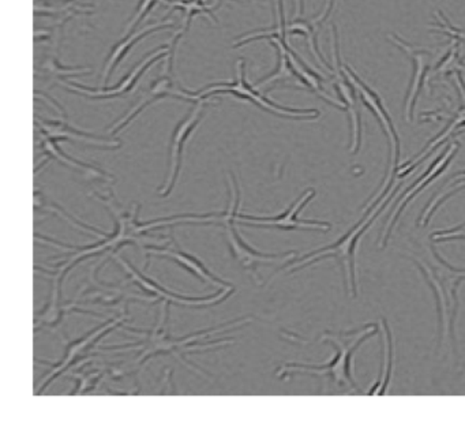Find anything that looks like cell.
Returning <instances> with one entry per match:
<instances>
[{
	"label": "cell",
	"mask_w": 465,
	"mask_h": 427,
	"mask_svg": "<svg viewBox=\"0 0 465 427\" xmlns=\"http://www.w3.org/2000/svg\"><path fill=\"white\" fill-rule=\"evenodd\" d=\"M96 195V200L100 203L104 204L105 208L110 212L113 216L114 222H115V230L113 233H103L102 239L96 243L88 244V246H70V244L61 243V242L54 241V239L45 238L48 243H53L54 246L64 247L66 250H73V252L67 253V260L62 261L58 265L53 266V268H40L36 265L37 272H43V273L50 274V276L59 277L64 279L69 274V272L74 268L77 263L81 261L86 260V258L94 257V255L103 254V253H111V255L118 253L119 249H122L127 244H135L140 247L141 250L145 249L146 244H151L149 242L157 241V239L148 236V233L153 230H159L162 227H167V225L179 224L176 216L164 217V219L151 220V222H140L138 220V214H140V205L135 204L134 208L132 212H124L119 208L118 204L113 201L111 197H104L102 194Z\"/></svg>",
	"instance_id": "1"
},
{
	"label": "cell",
	"mask_w": 465,
	"mask_h": 427,
	"mask_svg": "<svg viewBox=\"0 0 465 427\" xmlns=\"http://www.w3.org/2000/svg\"><path fill=\"white\" fill-rule=\"evenodd\" d=\"M167 315L168 306L164 303L162 310H160L159 321H157L156 326L153 329H151V331L129 329L132 333L140 334L141 339L138 342L129 343V344L113 345L110 348H119V350L137 348V356H135L132 363V367L135 372L140 367L145 366L152 358H156L159 355H171L175 356L181 363L189 367L193 372H200L201 375H203V372L198 367H194L190 362H187L184 355L187 353H195V348L213 350L214 347L230 344L231 342L227 337L224 340H213V342L205 343V344H200V342L201 340L209 339L217 332L223 331V328H225V326L233 325V323H249L252 321V318H238V320L230 321V323H223V325L216 326V328L205 329V331H200L197 333L189 334V336L173 337L164 329Z\"/></svg>",
	"instance_id": "2"
},
{
	"label": "cell",
	"mask_w": 465,
	"mask_h": 427,
	"mask_svg": "<svg viewBox=\"0 0 465 427\" xmlns=\"http://www.w3.org/2000/svg\"><path fill=\"white\" fill-rule=\"evenodd\" d=\"M399 189L400 184L393 186V182H391L388 187H383L382 192L378 195L377 203H372L370 205L366 216L355 227L351 228L344 236H341L336 243L329 244V246L322 247V249L314 250V252L304 255L296 263L292 261V263L285 266V271L288 273H293V272L318 263V261L325 260V258H334L341 265L342 271L345 272L348 288H350V295L356 296V293H358V273H356L355 263L356 247H358L359 241H361L363 233L369 230L370 225L385 211L389 203L396 197Z\"/></svg>",
	"instance_id": "3"
},
{
	"label": "cell",
	"mask_w": 465,
	"mask_h": 427,
	"mask_svg": "<svg viewBox=\"0 0 465 427\" xmlns=\"http://www.w3.org/2000/svg\"><path fill=\"white\" fill-rule=\"evenodd\" d=\"M378 332L377 323H370L358 331L345 332L340 334H323L321 342L331 343L336 347V356L326 364L285 363L277 369V377L288 378L295 374L325 375L341 388L355 389L361 392L351 374V358L356 348L361 347L364 340L374 336Z\"/></svg>",
	"instance_id": "4"
},
{
	"label": "cell",
	"mask_w": 465,
	"mask_h": 427,
	"mask_svg": "<svg viewBox=\"0 0 465 427\" xmlns=\"http://www.w3.org/2000/svg\"><path fill=\"white\" fill-rule=\"evenodd\" d=\"M423 252L420 257L413 258V261L429 280L437 298L440 340H449L453 343L454 321L459 309L457 288L460 283L465 280V271L449 265L432 246L424 247Z\"/></svg>",
	"instance_id": "5"
},
{
	"label": "cell",
	"mask_w": 465,
	"mask_h": 427,
	"mask_svg": "<svg viewBox=\"0 0 465 427\" xmlns=\"http://www.w3.org/2000/svg\"><path fill=\"white\" fill-rule=\"evenodd\" d=\"M231 198L228 203L227 211L222 214L219 222L224 225L225 241H227L228 249L231 254L235 258L239 266L249 273V276L254 280L255 284L262 285V279L258 274V266L272 265L274 263H288V261L295 258V252L280 253V254H268V253L257 252V250L244 243L242 236L236 230L238 224V209H239V190L238 184L235 179L231 178L230 182Z\"/></svg>",
	"instance_id": "6"
},
{
	"label": "cell",
	"mask_w": 465,
	"mask_h": 427,
	"mask_svg": "<svg viewBox=\"0 0 465 427\" xmlns=\"http://www.w3.org/2000/svg\"><path fill=\"white\" fill-rule=\"evenodd\" d=\"M214 94H231L241 100H247L257 107L282 116V118L290 119H315L320 116L317 110H295V108L282 107L272 102L262 92L258 91L254 85H249L246 80V67H244L243 59L236 62V78L233 83H217L195 92V96L211 99Z\"/></svg>",
	"instance_id": "7"
},
{
	"label": "cell",
	"mask_w": 465,
	"mask_h": 427,
	"mask_svg": "<svg viewBox=\"0 0 465 427\" xmlns=\"http://www.w3.org/2000/svg\"><path fill=\"white\" fill-rule=\"evenodd\" d=\"M114 261H116L119 266L124 268L126 272L127 277L130 282L134 284L140 285L143 288V293L146 295L152 296L156 301L164 302L167 306L175 304V306L181 307H209L216 306V304L222 303L225 299L230 298L233 293H235V287L222 288L217 293H213L211 296H200V298H194V296L181 295V293H171V291L165 290L162 285L157 284L152 279H148L145 274L141 273L134 265L124 260V257L115 253V254L110 255Z\"/></svg>",
	"instance_id": "8"
},
{
	"label": "cell",
	"mask_w": 465,
	"mask_h": 427,
	"mask_svg": "<svg viewBox=\"0 0 465 427\" xmlns=\"http://www.w3.org/2000/svg\"><path fill=\"white\" fill-rule=\"evenodd\" d=\"M129 318V314L126 312L122 315H118V317L111 318V320L105 321L102 325L97 326L94 331L86 333L85 336L80 337V339L74 340V342L67 343L66 348H64V355L58 363H50V362H40L37 361V363L47 364V366L51 367L50 372L48 375H45V378H43L42 382L36 388V394H42L51 383L54 382V380L61 377L62 374L67 372L70 367L74 366L78 361L81 359H85V356L88 355L89 351L94 347L97 342L103 337L107 336L110 332H113L114 329L118 328L119 325L124 323V321Z\"/></svg>",
	"instance_id": "9"
},
{
	"label": "cell",
	"mask_w": 465,
	"mask_h": 427,
	"mask_svg": "<svg viewBox=\"0 0 465 427\" xmlns=\"http://www.w3.org/2000/svg\"><path fill=\"white\" fill-rule=\"evenodd\" d=\"M168 56H170V45H160L159 48L149 53L137 66H134V69H133L129 74L122 78L118 85L113 86V88H105V86L102 89L89 88V86L83 85V84L73 83V81L69 80L62 81V84H64L67 91L80 94V96L88 97V99H118V97H124L126 96V94H132L133 89L135 88L141 77H143L154 64L162 61L163 58H168Z\"/></svg>",
	"instance_id": "10"
},
{
	"label": "cell",
	"mask_w": 465,
	"mask_h": 427,
	"mask_svg": "<svg viewBox=\"0 0 465 427\" xmlns=\"http://www.w3.org/2000/svg\"><path fill=\"white\" fill-rule=\"evenodd\" d=\"M208 100L203 99V97H198L190 113L173 129L170 145V173H168L167 182H165L164 186L159 190L160 197L167 198L175 189L176 182H178L179 175H181L184 146H186L190 135L193 134V132L197 129L198 124L203 121L206 105L209 103Z\"/></svg>",
	"instance_id": "11"
},
{
	"label": "cell",
	"mask_w": 465,
	"mask_h": 427,
	"mask_svg": "<svg viewBox=\"0 0 465 427\" xmlns=\"http://www.w3.org/2000/svg\"><path fill=\"white\" fill-rule=\"evenodd\" d=\"M331 56H333V73L334 88L340 94V100L344 103L347 107V113L350 114L351 119V152L358 154L361 148V107H359L358 92L353 88L352 84L345 77L342 72V62L340 58L339 37H337L336 26H331Z\"/></svg>",
	"instance_id": "12"
},
{
	"label": "cell",
	"mask_w": 465,
	"mask_h": 427,
	"mask_svg": "<svg viewBox=\"0 0 465 427\" xmlns=\"http://www.w3.org/2000/svg\"><path fill=\"white\" fill-rule=\"evenodd\" d=\"M315 197V190L309 189L304 192L284 214L274 217H257L249 216V214H239L236 216L238 223H243L247 225H257V227L277 228L282 231L293 230H317L329 231L331 225L326 222H317V220L299 219L298 214L302 209Z\"/></svg>",
	"instance_id": "13"
},
{
	"label": "cell",
	"mask_w": 465,
	"mask_h": 427,
	"mask_svg": "<svg viewBox=\"0 0 465 427\" xmlns=\"http://www.w3.org/2000/svg\"><path fill=\"white\" fill-rule=\"evenodd\" d=\"M342 72H344L345 77L348 78L353 88L358 92L359 99L361 102L374 114L375 118L380 121L381 126H382L383 132L386 133V137L389 138L391 148V174L389 175H396L397 170H399V159H400V138L397 134L396 129H394L393 122H391V116H389L388 111L383 107L382 100L375 94L370 86L361 81V78L353 72L352 67L348 65L342 64Z\"/></svg>",
	"instance_id": "14"
},
{
	"label": "cell",
	"mask_w": 465,
	"mask_h": 427,
	"mask_svg": "<svg viewBox=\"0 0 465 427\" xmlns=\"http://www.w3.org/2000/svg\"><path fill=\"white\" fill-rule=\"evenodd\" d=\"M165 97H175V99L184 100V102L195 103L198 97L195 96V92L187 91L183 88H176L175 84L173 80V73L164 70L163 74L160 75L154 83L151 84L148 92L141 97L140 102L137 103L135 107H133L124 118L119 119L111 127V135H116L122 130L126 129L143 110L149 107V105L154 104L159 100L165 99Z\"/></svg>",
	"instance_id": "15"
},
{
	"label": "cell",
	"mask_w": 465,
	"mask_h": 427,
	"mask_svg": "<svg viewBox=\"0 0 465 427\" xmlns=\"http://www.w3.org/2000/svg\"><path fill=\"white\" fill-rule=\"evenodd\" d=\"M460 144L459 143H451L449 144L448 148L443 151V154H440L437 159L434 160L431 165H430L429 170L401 195V198H399V205L394 209L393 214H391V219L386 223L385 230H383L382 238H381L380 247L385 246L388 243L389 238H391V231H393L394 225H396L397 220H399L400 214L404 211L405 206L421 192V190L426 189L429 184H431L435 179L440 178L446 170H448L449 165H450L451 160L456 156L457 152H459Z\"/></svg>",
	"instance_id": "16"
},
{
	"label": "cell",
	"mask_w": 465,
	"mask_h": 427,
	"mask_svg": "<svg viewBox=\"0 0 465 427\" xmlns=\"http://www.w3.org/2000/svg\"><path fill=\"white\" fill-rule=\"evenodd\" d=\"M53 277V287H51L50 301L47 302L42 310H37L35 314V332L48 329V331L58 332L64 325L67 315L72 313H80V314L100 315L91 310L83 309L85 303L77 298V301L64 302L62 298V283L64 280L59 277Z\"/></svg>",
	"instance_id": "17"
},
{
	"label": "cell",
	"mask_w": 465,
	"mask_h": 427,
	"mask_svg": "<svg viewBox=\"0 0 465 427\" xmlns=\"http://www.w3.org/2000/svg\"><path fill=\"white\" fill-rule=\"evenodd\" d=\"M100 266L94 265L89 272L88 283L81 288L78 299L83 303H99L103 306H118V304H127L129 301L152 302L154 299L149 295H140V293H130L124 285L113 284V283H103L97 279V269Z\"/></svg>",
	"instance_id": "18"
},
{
	"label": "cell",
	"mask_w": 465,
	"mask_h": 427,
	"mask_svg": "<svg viewBox=\"0 0 465 427\" xmlns=\"http://www.w3.org/2000/svg\"><path fill=\"white\" fill-rule=\"evenodd\" d=\"M37 134L45 135L55 141H75V143L85 144L89 146H96L103 149L121 148V141L110 140V138L97 137L91 133L81 132L70 126L67 116H61L59 121H45L36 116Z\"/></svg>",
	"instance_id": "19"
},
{
	"label": "cell",
	"mask_w": 465,
	"mask_h": 427,
	"mask_svg": "<svg viewBox=\"0 0 465 427\" xmlns=\"http://www.w3.org/2000/svg\"><path fill=\"white\" fill-rule=\"evenodd\" d=\"M173 242H175V239H173ZM143 252L148 255H159V257L170 258V260L175 261L184 271L189 272L190 274L197 277V279H200L201 282L205 283V284H211L213 285V287L220 288L233 287L231 283L224 282V280L217 277L216 274L212 273V272L203 265V261L198 260L194 255L189 254V253L182 250L176 242L175 247H170L168 244L167 246H163V244H146Z\"/></svg>",
	"instance_id": "20"
},
{
	"label": "cell",
	"mask_w": 465,
	"mask_h": 427,
	"mask_svg": "<svg viewBox=\"0 0 465 427\" xmlns=\"http://www.w3.org/2000/svg\"><path fill=\"white\" fill-rule=\"evenodd\" d=\"M334 4H336V0H326L325 7H323L322 12L317 15V17L312 18H304L302 17V13H303V0H298V10H296V15H293L292 21L290 24H287V34L288 36H296V35H302V36L306 37L307 43H309L310 51H312L314 58L317 59L318 64L321 66L325 67L326 70H331V67L326 64L323 56L321 55L320 48H318V31H320L322 24L328 20L331 13L333 12Z\"/></svg>",
	"instance_id": "21"
},
{
	"label": "cell",
	"mask_w": 465,
	"mask_h": 427,
	"mask_svg": "<svg viewBox=\"0 0 465 427\" xmlns=\"http://www.w3.org/2000/svg\"><path fill=\"white\" fill-rule=\"evenodd\" d=\"M391 42H393L400 50L404 51L413 65L412 80H411L410 88H408L407 96H405V119L410 122L412 119L413 110H415L416 100H418L419 94L423 88L424 78H426L427 72H429L430 65H431V53L426 50H419L413 45H408L404 40L397 37L396 35L389 36Z\"/></svg>",
	"instance_id": "22"
},
{
	"label": "cell",
	"mask_w": 465,
	"mask_h": 427,
	"mask_svg": "<svg viewBox=\"0 0 465 427\" xmlns=\"http://www.w3.org/2000/svg\"><path fill=\"white\" fill-rule=\"evenodd\" d=\"M162 4L165 5V6L171 7V9L181 10V12L183 13V23H182V28L176 32L173 42H171L170 56L167 58V65H165V70L173 73L176 48H178V45L181 43V40L183 39L184 35L189 32L190 26H192L193 18L198 15H208L214 24H217L213 12L214 10L219 9V4L206 5L205 0H162Z\"/></svg>",
	"instance_id": "23"
},
{
	"label": "cell",
	"mask_w": 465,
	"mask_h": 427,
	"mask_svg": "<svg viewBox=\"0 0 465 427\" xmlns=\"http://www.w3.org/2000/svg\"><path fill=\"white\" fill-rule=\"evenodd\" d=\"M37 145L43 149V154L47 156L48 160H55V162L77 171L88 181H100L105 182V184H114L115 182V178L110 175V174L105 173L102 168L89 164V163L81 162V160L73 159L69 154H64L61 146L58 145V141L37 134Z\"/></svg>",
	"instance_id": "24"
},
{
	"label": "cell",
	"mask_w": 465,
	"mask_h": 427,
	"mask_svg": "<svg viewBox=\"0 0 465 427\" xmlns=\"http://www.w3.org/2000/svg\"><path fill=\"white\" fill-rule=\"evenodd\" d=\"M171 28H173V23H171V21L151 24V25L143 26V28L133 32V34L126 35L124 40L116 43L113 50H111L107 61H105L104 70H103V85H107L111 75L115 72L118 65L126 58L127 54L134 48V45H137L138 42L145 39L149 35L156 34V32L160 31H167V29Z\"/></svg>",
	"instance_id": "25"
},
{
	"label": "cell",
	"mask_w": 465,
	"mask_h": 427,
	"mask_svg": "<svg viewBox=\"0 0 465 427\" xmlns=\"http://www.w3.org/2000/svg\"><path fill=\"white\" fill-rule=\"evenodd\" d=\"M381 329L383 333V366L381 370L380 380L370 389L369 394H385L389 381H391V369H393V340H391V329L383 318L381 320Z\"/></svg>",
	"instance_id": "26"
},
{
	"label": "cell",
	"mask_w": 465,
	"mask_h": 427,
	"mask_svg": "<svg viewBox=\"0 0 465 427\" xmlns=\"http://www.w3.org/2000/svg\"><path fill=\"white\" fill-rule=\"evenodd\" d=\"M462 189H465V171L456 174V176H454V178L446 184L443 192L435 195L434 200H432L431 203L426 206V209H424L423 214H421L419 223H420L421 225H427V223L430 222L434 212L437 211V209L440 208L446 200H449L451 195L456 194V193H459L460 190Z\"/></svg>",
	"instance_id": "27"
},
{
	"label": "cell",
	"mask_w": 465,
	"mask_h": 427,
	"mask_svg": "<svg viewBox=\"0 0 465 427\" xmlns=\"http://www.w3.org/2000/svg\"><path fill=\"white\" fill-rule=\"evenodd\" d=\"M40 70H42L43 74L48 75V77L58 78L59 81L69 80L72 75H84L91 73V70L83 69V67L62 66L56 55L47 56L45 61H43Z\"/></svg>",
	"instance_id": "28"
},
{
	"label": "cell",
	"mask_w": 465,
	"mask_h": 427,
	"mask_svg": "<svg viewBox=\"0 0 465 427\" xmlns=\"http://www.w3.org/2000/svg\"><path fill=\"white\" fill-rule=\"evenodd\" d=\"M104 372H73V377L77 380L78 386L72 392V394H85L99 385V381L104 377Z\"/></svg>",
	"instance_id": "29"
},
{
	"label": "cell",
	"mask_w": 465,
	"mask_h": 427,
	"mask_svg": "<svg viewBox=\"0 0 465 427\" xmlns=\"http://www.w3.org/2000/svg\"><path fill=\"white\" fill-rule=\"evenodd\" d=\"M157 2L159 0H140V5H138L137 12H135L134 17L130 21L129 25L124 29V36L129 34H133L135 32V29L138 28L141 23L148 17L149 13L152 12L154 6H156Z\"/></svg>",
	"instance_id": "30"
},
{
	"label": "cell",
	"mask_w": 465,
	"mask_h": 427,
	"mask_svg": "<svg viewBox=\"0 0 465 427\" xmlns=\"http://www.w3.org/2000/svg\"><path fill=\"white\" fill-rule=\"evenodd\" d=\"M50 2H64V4H80V0H50Z\"/></svg>",
	"instance_id": "31"
}]
</instances>
